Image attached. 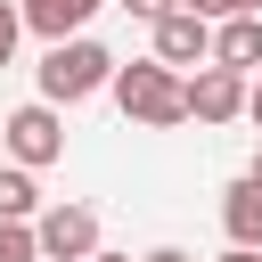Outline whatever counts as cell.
I'll return each instance as SVG.
<instances>
[{
  "label": "cell",
  "instance_id": "obj_9",
  "mask_svg": "<svg viewBox=\"0 0 262 262\" xmlns=\"http://www.w3.org/2000/svg\"><path fill=\"white\" fill-rule=\"evenodd\" d=\"M16 16H25L41 41H66V33H82V25L98 16V0H16Z\"/></svg>",
  "mask_w": 262,
  "mask_h": 262
},
{
  "label": "cell",
  "instance_id": "obj_8",
  "mask_svg": "<svg viewBox=\"0 0 262 262\" xmlns=\"http://www.w3.org/2000/svg\"><path fill=\"white\" fill-rule=\"evenodd\" d=\"M221 229H229V246H262V180L254 172L221 188Z\"/></svg>",
  "mask_w": 262,
  "mask_h": 262
},
{
  "label": "cell",
  "instance_id": "obj_2",
  "mask_svg": "<svg viewBox=\"0 0 262 262\" xmlns=\"http://www.w3.org/2000/svg\"><path fill=\"white\" fill-rule=\"evenodd\" d=\"M106 74H115V57H106L98 41L66 33V41H49V57H41V98H49V106H82L90 90H106Z\"/></svg>",
  "mask_w": 262,
  "mask_h": 262
},
{
  "label": "cell",
  "instance_id": "obj_20",
  "mask_svg": "<svg viewBox=\"0 0 262 262\" xmlns=\"http://www.w3.org/2000/svg\"><path fill=\"white\" fill-rule=\"evenodd\" d=\"M254 180H262V147H254Z\"/></svg>",
  "mask_w": 262,
  "mask_h": 262
},
{
  "label": "cell",
  "instance_id": "obj_12",
  "mask_svg": "<svg viewBox=\"0 0 262 262\" xmlns=\"http://www.w3.org/2000/svg\"><path fill=\"white\" fill-rule=\"evenodd\" d=\"M16 33H25V16H16V0H0V66L16 57Z\"/></svg>",
  "mask_w": 262,
  "mask_h": 262
},
{
  "label": "cell",
  "instance_id": "obj_17",
  "mask_svg": "<svg viewBox=\"0 0 262 262\" xmlns=\"http://www.w3.org/2000/svg\"><path fill=\"white\" fill-rule=\"evenodd\" d=\"M221 262H262V246H229V254H221Z\"/></svg>",
  "mask_w": 262,
  "mask_h": 262
},
{
  "label": "cell",
  "instance_id": "obj_6",
  "mask_svg": "<svg viewBox=\"0 0 262 262\" xmlns=\"http://www.w3.org/2000/svg\"><path fill=\"white\" fill-rule=\"evenodd\" d=\"M147 33H156V57H164V66H205V49H213V25H205L196 8H164Z\"/></svg>",
  "mask_w": 262,
  "mask_h": 262
},
{
  "label": "cell",
  "instance_id": "obj_10",
  "mask_svg": "<svg viewBox=\"0 0 262 262\" xmlns=\"http://www.w3.org/2000/svg\"><path fill=\"white\" fill-rule=\"evenodd\" d=\"M41 213V180L25 164H0V221H33Z\"/></svg>",
  "mask_w": 262,
  "mask_h": 262
},
{
  "label": "cell",
  "instance_id": "obj_16",
  "mask_svg": "<svg viewBox=\"0 0 262 262\" xmlns=\"http://www.w3.org/2000/svg\"><path fill=\"white\" fill-rule=\"evenodd\" d=\"M139 262H196V254H180V246H156V254H139Z\"/></svg>",
  "mask_w": 262,
  "mask_h": 262
},
{
  "label": "cell",
  "instance_id": "obj_13",
  "mask_svg": "<svg viewBox=\"0 0 262 262\" xmlns=\"http://www.w3.org/2000/svg\"><path fill=\"white\" fill-rule=\"evenodd\" d=\"M172 8H196V16H205V25H213V16H229V8H237V0H172Z\"/></svg>",
  "mask_w": 262,
  "mask_h": 262
},
{
  "label": "cell",
  "instance_id": "obj_19",
  "mask_svg": "<svg viewBox=\"0 0 262 262\" xmlns=\"http://www.w3.org/2000/svg\"><path fill=\"white\" fill-rule=\"evenodd\" d=\"M237 8H254V16H262V0H237Z\"/></svg>",
  "mask_w": 262,
  "mask_h": 262
},
{
  "label": "cell",
  "instance_id": "obj_4",
  "mask_svg": "<svg viewBox=\"0 0 262 262\" xmlns=\"http://www.w3.org/2000/svg\"><path fill=\"white\" fill-rule=\"evenodd\" d=\"M0 147H8V164H25V172L57 164V156H66V123H57V106H49V98L16 106V115L0 123Z\"/></svg>",
  "mask_w": 262,
  "mask_h": 262
},
{
  "label": "cell",
  "instance_id": "obj_18",
  "mask_svg": "<svg viewBox=\"0 0 262 262\" xmlns=\"http://www.w3.org/2000/svg\"><path fill=\"white\" fill-rule=\"evenodd\" d=\"M82 262H131V254H106V246H90V254H82Z\"/></svg>",
  "mask_w": 262,
  "mask_h": 262
},
{
  "label": "cell",
  "instance_id": "obj_3",
  "mask_svg": "<svg viewBox=\"0 0 262 262\" xmlns=\"http://www.w3.org/2000/svg\"><path fill=\"white\" fill-rule=\"evenodd\" d=\"M180 106H188V123H237L246 115V74L205 57L196 74H180Z\"/></svg>",
  "mask_w": 262,
  "mask_h": 262
},
{
  "label": "cell",
  "instance_id": "obj_5",
  "mask_svg": "<svg viewBox=\"0 0 262 262\" xmlns=\"http://www.w3.org/2000/svg\"><path fill=\"white\" fill-rule=\"evenodd\" d=\"M33 246H41V262H82L98 246V213L90 205H41L33 213Z\"/></svg>",
  "mask_w": 262,
  "mask_h": 262
},
{
  "label": "cell",
  "instance_id": "obj_15",
  "mask_svg": "<svg viewBox=\"0 0 262 262\" xmlns=\"http://www.w3.org/2000/svg\"><path fill=\"white\" fill-rule=\"evenodd\" d=\"M123 8H131V16H139V25H156V16H164V8H172V0H123Z\"/></svg>",
  "mask_w": 262,
  "mask_h": 262
},
{
  "label": "cell",
  "instance_id": "obj_14",
  "mask_svg": "<svg viewBox=\"0 0 262 262\" xmlns=\"http://www.w3.org/2000/svg\"><path fill=\"white\" fill-rule=\"evenodd\" d=\"M246 115H254V131H262V66L246 74Z\"/></svg>",
  "mask_w": 262,
  "mask_h": 262
},
{
  "label": "cell",
  "instance_id": "obj_11",
  "mask_svg": "<svg viewBox=\"0 0 262 262\" xmlns=\"http://www.w3.org/2000/svg\"><path fill=\"white\" fill-rule=\"evenodd\" d=\"M0 262H41V246H33V221H0Z\"/></svg>",
  "mask_w": 262,
  "mask_h": 262
},
{
  "label": "cell",
  "instance_id": "obj_7",
  "mask_svg": "<svg viewBox=\"0 0 262 262\" xmlns=\"http://www.w3.org/2000/svg\"><path fill=\"white\" fill-rule=\"evenodd\" d=\"M205 57H221V66H237V74H254V66H262V16H254V8L213 16V49H205Z\"/></svg>",
  "mask_w": 262,
  "mask_h": 262
},
{
  "label": "cell",
  "instance_id": "obj_1",
  "mask_svg": "<svg viewBox=\"0 0 262 262\" xmlns=\"http://www.w3.org/2000/svg\"><path fill=\"white\" fill-rule=\"evenodd\" d=\"M106 90H115V106H123L139 131H172V123H188V106H180V66H164V57L115 66Z\"/></svg>",
  "mask_w": 262,
  "mask_h": 262
}]
</instances>
